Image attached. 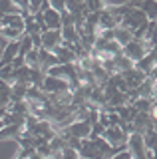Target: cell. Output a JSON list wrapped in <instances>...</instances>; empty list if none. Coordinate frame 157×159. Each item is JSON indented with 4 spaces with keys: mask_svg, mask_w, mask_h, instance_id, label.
<instances>
[{
    "mask_svg": "<svg viewBox=\"0 0 157 159\" xmlns=\"http://www.w3.org/2000/svg\"><path fill=\"white\" fill-rule=\"evenodd\" d=\"M104 139L107 143H111L114 147L125 149L127 147V139H129V133H127L121 125H110V127H105V131H104Z\"/></svg>",
    "mask_w": 157,
    "mask_h": 159,
    "instance_id": "cell-1",
    "label": "cell"
},
{
    "mask_svg": "<svg viewBox=\"0 0 157 159\" xmlns=\"http://www.w3.org/2000/svg\"><path fill=\"white\" fill-rule=\"evenodd\" d=\"M68 89H72L70 82L68 80H62V78H54V76H48L44 78V84H42V92L48 93V96H52V93H62V92H68Z\"/></svg>",
    "mask_w": 157,
    "mask_h": 159,
    "instance_id": "cell-2",
    "label": "cell"
},
{
    "mask_svg": "<svg viewBox=\"0 0 157 159\" xmlns=\"http://www.w3.org/2000/svg\"><path fill=\"white\" fill-rule=\"evenodd\" d=\"M121 78H123V82H125V88H127V92L129 89H137L141 86V84L147 80V74L145 72H141L139 68H131V70H127V72L121 74Z\"/></svg>",
    "mask_w": 157,
    "mask_h": 159,
    "instance_id": "cell-3",
    "label": "cell"
},
{
    "mask_svg": "<svg viewBox=\"0 0 157 159\" xmlns=\"http://www.w3.org/2000/svg\"><path fill=\"white\" fill-rule=\"evenodd\" d=\"M145 54H147V50H145L143 40L133 38L129 44H125V46H123V56H125V58H129L131 62H139V60L143 58Z\"/></svg>",
    "mask_w": 157,
    "mask_h": 159,
    "instance_id": "cell-4",
    "label": "cell"
},
{
    "mask_svg": "<svg viewBox=\"0 0 157 159\" xmlns=\"http://www.w3.org/2000/svg\"><path fill=\"white\" fill-rule=\"evenodd\" d=\"M70 135L74 137H80V139H87L92 133V123L90 121H84V119H76L74 123H70L68 127H64Z\"/></svg>",
    "mask_w": 157,
    "mask_h": 159,
    "instance_id": "cell-5",
    "label": "cell"
},
{
    "mask_svg": "<svg viewBox=\"0 0 157 159\" xmlns=\"http://www.w3.org/2000/svg\"><path fill=\"white\" fill-rule=\"evenodd\" d=\"M40 14L44 18V28L46 30H62V14L58 12V10L48 8Z\"/></svg>",
    "mask_w": 157,
    "mask_h": 159,
    "instance_id": "cell-6",
    "label": "cell"
},
{
    "mask_svg": "<svg viewBox=\"0 0 157 159\" xmlns=\"http://www.w3.org/2000/svg\"><path fill=\"white\" fill-rule=\"evenodd\" d=\"M60 44H64L62 30H46V32H42V48L54 50L56 46H60Z\"/></svg>",
    "mask_w": 157,
    "mask_h": 159,
    "instance_id": "cell-7",
    "label": "cell"
},
{
    "mask_svg": "<svg viewBox=\"0 0 157 159\" xmlns=\"http://www.w3.org/2000/svg\"><path fill=\"white\" fill-rule=\"evenodd\" d=\"M129 4L141 8V12L149 18V22H157V0H135V2Z\"/></svg>",
    "mask_w": 157,
    "mask_h": 159,
    "instance_id": "cell-8",
    "label": "cell"
},
{
    "mask_svg": "<svg viewBox=\"0 0 157 159\" xmlns=\"http://www.w3.org/2000/svg\"><path fill=\"white\" fill-rule=\"evenodd\" d=\"M18 50H20V40L8 42V46L4 48V52H2V58H0V68L2 66H10V64L14 62V58L18 56Z\"/></svg>",
    "mask_w": 157,
    "mask_h": 159,
    "instance_id": "cell-9",
    "label": "cell"
},
{
    "mask_svg": "<svg viewBox=\"0 0 157 159\" xmlns=\"http://www.w3.org/2000/svg\"><path fill=\"white\" fill-rule=\"evenodd\" d=\"M38 56H40V68L44 70V72H48L52 66H58V64H60V60H58V56L52 52V50L40 48L38 50Z\"/></svg>",
    "mask_w": 157,
    "mask_h": 159,
    "instance_id": "cell-10",
    "label": "cell"
},
{
    "mask_svg": "<svg viewBox=\"0 0 157 159\" xmlns=\"http://www.w3.org/2000/svg\"><path fill=\"white\" fill-rule=\"evenodd\" d=\"M2 26H10V28H16V30H22L26 28V20H24V14H4L2 20H0Z\"/></svg>",
    "mask_w": 157,
    "mask_h": 159,
    "instance_id": "cell-11",
    "label": "cell"
},
{
    "mask_svg": "<svg viewBox=\"0 0 157 159\" xmlns=\"http://www.w3.org/2000/svg\"><path fill=\"white\" fill-rule=\"evenodd\" d=\"M114 40L117 44H121V46H125V44H129L131 40H133V32L127 30V28H123V26H117L114 30Z\"/></svg>",
    "mask_w": 157,
    "mask_h": 159,
    "instance_id": "cell-12",
    "label": "cell"
},
{
    "mask_svg": "<svg viewBox=\"0 0 157 159\" xmlns=\"http://www.w3.org/2000/svg\"><path fill=\"white\" fill-rule=\"evenodd\" d=\"M28 93V84H12L10 88V99L14 102H24Z\"/></svg>",
    "mask_w": 157,
    "mask_h": 159,
    "instance_id": "cell-13",
    "label": "cell"
},
{
    "mask_svg": "<svg viewBox=\"0 0 157 159\" xmlns=\"http://www.w3.org/2000/svg\"><path fill=\"white\" fill-rule=\"evenodd\" d=\"M2 36L12 42V40H22L24 32L22 30H16V28H10V26H2Z\"/></svg>",
    "mask_w": 157,
    "mask_h": 159,
    "instance_id": "cell-14",
    "label": "cell"
},
{
    "mask_svg": "<svg viewBox=\"0 0 157 159\" xmlns=\"http://www.w3.org/2000/svg\"><path fill=\"white\" fill-rule=\"evenodd\" d=\"M30 50H34L32 38L24 34V36H22V40H20V50H18V56H24V58H26V54L30 52Z\"/></svg>",
    "mask_w": 157,
    "mask_h": 159,
    "instance_id": "cell-15",
    "label": "cell"
},
{
    "mask_svg": "<svg viewBox=\"0 0 157 159\" xmlns=\"http://www.w3.org/2000/svg\"><path fill=\"white\" fill-rule=\"evenodd\" d=\"M104 131H105V125H104V123H100V121L92 123V133H90V139H94V137H104Z\"/></svg>",
    "mask_w": 157,
    "mask_h": 159,
    "instance_id": "cell-16",
    "label": "cell"
},
{
    "mask_svg": "<svg viewBox=\"0 0 157 159\" xmlns=\"http://www.w3.org/2000/svg\"><path fill=\"white\" fill-rule=\"evenodd\" d=\"M44 2H46V0H28V12H30V14L40 12V8H42Z\"/></svg>",
    "mask_w": 157,
    "mask_h": 159,
    "instance_id": "cell-17",
    "label": "cell"
},
{
    "mask_svg": "<svg viewBox=\"0 0 157 159\" xmlns=\"http://www.w3.org/2000/svg\"><path fill=\"white\" fill-rule=\"evenodd\" d=\"M48 2H50V8L58 10L60 14L66 12V0H48Z\"/></svg>",
    "mask_w": 157,
    "mask_h": 159,
    "instance_id": "cell-18",
    "label": "cell"
},
{
    "mask_svg": "<svg viewBox=\"0 0 157 159\" xmlns=\"http://www.w3.org/2000/svg\"><path fill=\"white\" fill-rule=\"evenodd\" d=\"M133 155H131V151L129 149H123V151H119V153H115L111 159H131Z\"/></svg>",
    "mask_w": 157,
    "mask_h": 159,
    "instance_id": "cell-19",
    "label": "cell"
},
{
    "mask_svg": "<svg viewBox=\"0 0 157 159\" xmlns=\"http://www.w3.org/2000/svg\"><path fill=\"white\" fill-rule=\"evenodd\" d=\"M28 159H46V157H44V155H42L40 151H34V153H32V155L28 157Z\"/></svg>",
    "mask_w": 157,
    "mask_h": 159,
    "instance_id": "cell-20",
    "label": "cell"
},
{
    "mask_svg": "<svg viewBox=\"0 0 157 159\" xmlns=\"http://www.w3.org/2000/svg\"><path fill=\"white\" fill-rule=\"evenodd\" d=\"M0 34H2V24H0Z\"/></svg>",
    "mask_w": 157,
    "mask_h": 159,
    "instance_id": "cell-21",
    "label": "cell"
},
{
    "mask_svg": "<svg viewBox=\"0 0 157 159\" xmlns=\"http://www.w3.org/2000/svg\"><path fill=\"white\" fill-rule=\"evenodd\" d=\"M131 159H133V157H131Z\"/></svg>",
    "mask_w": 157,
    "mask_h": 159,
    "instance_id": "cell-22",
    "label": "cell"
},
{
    "mask_svg": "<svg viewBox=\"0 0 157 159\" xmlns=\"http://www.w3.org/2000/svg\"><path fill=\"white\" fill-rule=\"evenodd\" d=\"M80 159H82V157H80Z\"/></svg>",
    "mask_w": 157,
    "mask_h": 159,
    "instance_id": "cell-23",
    "label": "cell"
}]
</instances>
